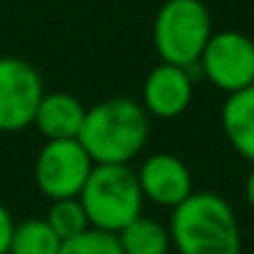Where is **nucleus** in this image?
Here are the masks:
<instances>
[{
	"mask_svg": "<svg viewBox=\"0 0 254 254\" xmlns=\"http://www.w3.org/2000/svg\"><path fill=\"white\" fill-rule=\"evenodd\" d=\"M48 224L53 227V232L67 242L82 232L90 229V219L85 214V207L80 202V197H70V199H55L50 204V212H48Z\"/></svg>",
	"mask_w": 254,
	"mask_h": 254,
	"instance_id": "4468645a",
	"label": "nucleus"
},
{
	"mask_svg": "<svg viewBox=\"0 0 254 254\" xmlns=\"http://www.w3.org/2000/svg\"><path fill=\"white\" fill-rule=\"evenodd\" d=\"M80 202L90 227L120 234L142 214L145 194L137 172L130 170V165H95L80 192Z\"/></svg>",
	"mask_w": 254,
	"mask_h": 254,
	"instance_id": "7ed1b4c3",
	"label": "nucleus"
},
{
	"mask_svg": "<svg viewBox=\"0 0 254 254\" xmlns=\"http://www.w3.org/2000/svg\"><path fill=\"white\" fill-rule=\"evenodd\" d=\"M172 247L180 254H242V232L232 204L217 192H192L172 209Z\"/></svg>",
	"mask_w": 254,
	"mask_h": 254,
	"instance_id": "f03ea898",
	"label": "nucleus"
},
{
	"mask_svg": "<svg viewBox=\"0 0 254 254\" xmlns=\"http://www.w3.org/2000/svg\"><path fill=\"white\" fill-rule=\"evenodd\" d=\"M202 75L222 92L232 95L254 85V40L239 30L212 33L199 63Z\"/></svg>",
	"mask_w": 254,
	"mask_h": 254,
	"instance_id": "0eeeda50",
	"label": "nucleus"
},
{
	"mask_svg": "<svg viewBox=\"0 0 254 254\" xmlns=\"http://www.w3.org/2000/svg\"><path fill=\"white\" fill-rule=\"evenodd\" d=\"M150 137V115L132 97H107L85 115L80 145L95 165H130Z\"/></svg>",
	"mask_w": 254,
	"mask_h": 254,
	"instance_id": "f257e3e1",
	"label": "nucleus"
},
{
	"mask_svg": "<svg viewBox=\"0 0 254 254\" xmlns=\"http://www.w3.org/2000/svg\"><path fill=\"white\" fill-rule=\"evenodd\" d=\"M92 167L80 140H48L35 160V182L53 202L80 197Z\"/></svg>",
	"mask_w": 254,
	"mask_h": 254,
	"instance_id": "39448f33",
	"label": "nucleus"
},
{
	"mask_svg": "<svg viewBox=\"0 0 254 254\" xmlns=\"http://www.w3.org/2000/svg\"><path fill=\"white\" fill-rule=\"evenodd\" d=\"M43 95V77L28 60L0 55V132H20L30 127Z\"/></svg>",
	"mask_w": 254,
	"mask_h": 254,
	"instance_id": "423d86ee",
	"label": "nucleus"
},
{
	"mask_svg": "<svg viewBox=\"0 0 254 254\" xmlns=\"http://www.w3.org/2000/svg\"><path fill=\"white\" fill-rule=\"evenodd\" d=\"M63 239L53 232L48 219H25L15 224L8 254H60Z\"/></svg>",
	"mask_w": 254,
	"mask_h": 254,
	"instance_id": "ddd939ff",
	"label": "nucleus"
},
{
	"mask_svg": "<svg viewBox=\"0 0 254 254\" xmlns=\"http://www.w3.org/2000/svg\"><path fill=\"white\" fill-rule=\"evenodd\" d=\"M244 194H247V202L254 207V170L249 172V177H247V185H244Z\"/></svg>",
	"mask_w": 254,
	"mask_h": 254,
	"instance_id": "f3484780",
	"label": "nucleus"
},
{
	"mask_svg": "<svg viewBox=\"0 0 254 254\" xmlns=\"http://www.w3.org/2000/svg\"><path fill=\"white\" fill-rule=\"evenodd\" d=\"M60 254H125V252L120 247L117 234H110V232L90 227L87 232L63 242Z\"/></svg>",
	"mask_w": 254,
	"mask_h": 254,
	"instance_id": "2eb2a0df",
	"label": "nucleus"
},
{
	"mask_svg": "<svg viewBox=\"0 0 254 254\" xmlns=\"http://www.w3.org/2000/svg\"><path fill=\"white\" fill-rule=\"evenodd\" d=\"M219 120L234 152L254 162V85L227 95Z\"/></svg>",
	"mask_w": 254,
	"mask_h": 254,
	"instance_id": "9b49d317",
	"label": "nucleus"
},
{
	"mask_svg": "<svg viewBox=\"0 0 254 254\" xmlns=\"http://www.w3.org/2000/svg\"><path fill=\"white\" fill-rule=\"evenodd\" d=\"M15 232V222L13 214L8 212V207L0 202V254H8L10 252V239Z\"/></svg>",
	"mask_w": 254,
	"mask_h": 254,
	"instance_id": "dca6fc26",
	"label": "nucleus"
},
{
	"mask_svg": "<svg viewBox=\"0 0 254 254\" xmlns=\"http://www.w3.org/2000/svg\"><path fill=\"white\" fill-rule=\"evenodd\" d=\"M87 107L72 92H45L35 112V127L45 140H77Z\"/></svg>",
	"mask_w": 254,
	"mask_h": 254,
	"instance_id": "9d476101",
	"label": "nucleus"
},
{
	"mask_svg": "<svg viewBox=\"0 0 254 254\" xmlns=\"http://www.w3.org/2000/svg\"><path fill=\"white\" fill-rule=\"evenodd\" d=\"M212 33V15L202 0H165L155 15L152 43L162 63L190 70L199 63Z\"/></svg>",
	"mask_w": 254,
	"mask_h": 254,
	"instance_id": "20e7f679",
	"label": "nucleus"
},
{
	"mask_svg": "<svg viewBox=\"0 0 254 254\" xmlns=\"http://www.w3.org/2000/svg\"><path fill=\"white\" fill-rule=\"evenodd\" d=\"M192 102V77L187 67L160 63L150 70L142 85V107L157 120H175L185 115Z\"/></svg>",
	"mask_w": 254,
	"mask_h": 254,
	"instance_id": "1a4fd4ad",
	"label": "nucleus"
},
{
	"mask_svg": "<svg viewBox=\"0 0 254 254\" xmlns=\"http://www.w3.org/2000/svg\"><path fill=\"white\" fill-rule=\"evenodd\" d=\"M117 239L125 254H170L172 247L170 227L145 214L132 219L117 234Z\"/></svg>",
	"mask_w": 254,
	"mask_h": 254,
	"instance_id": "f8f14e48",
	"label": "nucleus"
},
{
	"mask_svg": "<svg viewBox=\"0 0 254 254\" xmlns=\"http://www.w3.org/2000/svg\"><path fill=\"white\" fill-rule=\"evenodd\" d=\"M140 190L145 199L175 209L182 204L194 190H192V175L190 167L172 152H157L150 155L140 170H137Z\"/></svg>",
	"mask_w": 254,
	"mask_h": 254,
	"instance_id": "6e6552de",
	"label": "nucleus"
}]
</instances>
